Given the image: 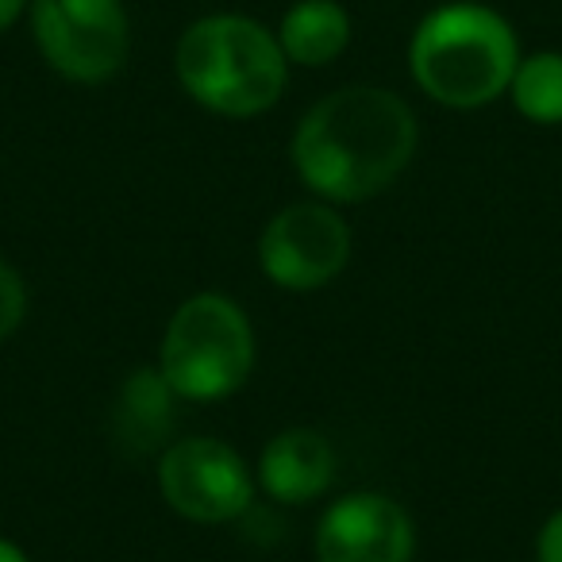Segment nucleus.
Wrapping results in <instances>:
<instances>
[{
    "mask_svg": "<svg viewBox=\"0 0 562 562\" xmlns=\"http://www.w3.org/2000/svg\"><path fill=\"white\" fill-rule=\"evenodd\" d=\"M420 143L405 97L382 86H347L321 97L293 132V166L328 204L385 193L408 170Z\"/></svg>",
    "mask_w": 562,
    "mask_h": 562,
    "instance_id": "f257e3e1",
    "label": "nucleus"
},
{
    "mask_svg": "<svg viewBox=\"0 0 562 562\" xmlns=\"http://www.w3.org/2000/svg\"><path fill=\"white\" fill-rule=\"evenodd\" d=\"M173 70L201 109L232 120L270 112L290 86V58L278 35L235 12L189 24L173 50Z\"/></svg>",
    "mask_w": 562,
    "mask_h": 562,
    "instance_id": "f03ea898",
    "label": "nucleus"
},
{
    "mask_svg": "<svg viewBox=\"0 0 562 562\" xmlns=\"http://www.w3.org/2000/svg\"><path fill=\"white\" fill-rule=\"evenodd\" d=\"M408 66L431 101L470 112L508 93L520 43L501 12L477 0H454L420 20L408 43Z\"/></svg>",
    "mask_w": 562,
    "mask_h": 562,
    "instance_id": "7ed1b4c3",
    "label": "nucleus"
},
{
    "mask_svg": "<svg viewBox=\"0 0 562 562\" xmlns=\"http://www.w3.org/2000/svg\"><path fill=\"white\" fill-rule=\"evenodd\" d=\"M158 370L181 401H224L255 370V328L224 293H196L173 308Z\"/></svg>",
    "mask_w": 562,
    "mask_h": 562,
    "instance_id": "20e7f679",
    "label": "nucleus"
},
{
    "mask_svg": "<svg viewBox=\"0 0 562 562\" xmlns=\"http://www.w3.org/2000/svg\"><path fill=\"white\" fill-rule=\"evenodd\" d=\"M40 55L66 81L101 86L132 55L124 0H27Z\"/></svg>",
    "mask_w": 562,
    "mask_h": 562,
    "instance_id": "39448f33",
    "label": "nucleus"
},
{
    "mask_svg": "<svg viewBox=\"0 0 562 562\" xmlns=\"http://www.w3.org/2000/svg\"><path fill=\"white\" fill-rule=\"evenodd\" d=\"M166 505L193 524H232L255 501V477L235 447L212 436L173 439L158 459Z\"/></svg>",
    "mask_w": 562,
    "mask_h": 562,
    "instance_id": "423d86ee",
    "label": "nucleus"
},
{
    "mask_svg": "<svg viewBox=\"0 0 562 562\" xmlns=\"http://www.w3.org/2000/svg\"><path fill=\"white\" fill-rule=\"evenodd\" d=\"M351 262V227L328 201H301L270 216L258 239V266L278 290H324Z\"/></svg>",
    "mask_w": 562,
    "mask_h": 562,
    "instance_id": "0eeeda50",
    "label": "nucleus"
},
{
    "mask_svg": "<svg viewBox=\"0 0 562 562\" xmlns=\"http://www.w3.org/2000/svg\"><path fill=\"white\" fill-rule=\"evenodd\" d=\"M316 562H413L416 528L385 493H347L316 524Z\"/></svg>",
    "mask_w": 562,
    "mask_h": 562,
    "instance_id": "6e6552de",
    "label": "nucleus"
},
{
    "mask_svg": "<svg viewBox=\"0 0 562 562\" xmlns=\"http://www.w3.org/2000/svg\"><path fill=\"white\" fill-rule=\"evenodd\" d=\"M336 482V447L313 428L278 431L258 454V485L281 505H308Z\"/></svg>",
    "mask_w": 562,
    "mask_h": 562,
    "instance_id": "1a4fd4ad",
    "label": "nucleus"
},
{
    "mask_svg": "<svg viewBox=\"0 0 562 562\" xmlns=\"http://www.w3.org/2000/svg\"><path fill=\"white\" fill-rule=\"evenodd\" d=\"M173 401L178 393L162 378L158 367H143L127 374L120 385L116 408H112V436L124 454H150L170 447L173 431Z\"/></svg>",
    "mask_w": 562,
    "mask_h": 562,
    "instance_id": "9d476101",
    "label": "nucleus"
},
{
    "mask_svg": "<svg viewBox=\"0 0 562 562\" xmlns=\"http://www.w3.org/2000/svg\"><path fill=\"white\" fill-rule=\"evenodd\" d=\"M285 58L297 66H328L351 43V16L339 0H297L278 27Z\"/></svg>",
    "mask_w": 562,
    "mask_h": 562,
    "instance_id": "9b49d317",
    "label": "nucleus"
},
{
    "mask_svg": "<svg viewBox=\"0 0 562 562\" xmlns=\"http://www.w3.org/2000/svg\"><path fill=\"white\" fill-rule=\"evenodd\" d=\"M516 112L531 124H562V55L559 50H536L520 58L513 81H508Z\"/></svg>",
    "mask_w": 562,
    "mask_h": 562,
    "instance_id": "f8f14e48",
    "label": "nucleus"
},
{
    "mask_svg": "<svg viewBox=\"0 0 562 562\" xmlns=\"http://www.w3.org/2000/svg\"><path fill=\"white\" fill-rule=\"evenodd\" d=\"M27 313V285L12 262L0 258V344L24 324Z\"/></svg>",
    "mask_w": 562,
    "mask_h": 562,
    "instance_id": "ddd939ff",
    "label": "nucleus"
},
{
    "mask_svg": "<svg viewBox=\"0 0 562 562\" xmlns=\"http://www.w3.org/2000/svg\"><path fill=\"white\" fill-rule=\"evenodd\" d=\"M536 559L539 562H562V508L551 513L539 528V539H536Z\"/></svg>",
    "mask_w": 562,
    "mask_h": 562,
    "instance_id": "4468645a",
    "label": "nucleus"
},
{
    "mask_svg": "<svg viewBox=\"0 0 562 562\" xmlns=\"http://www.w3.org/2000/svg\"><path fill=\"white\" fill-rule=\"evenodd\" d=\"M24 9H27V0H0V35L24 16Z\"/></svg>",
    "mask_w": 562,
    "mask_h": 562,
    "instance_id": "2eb2a0df",
    "label": "nucleus"
},
{
    "mask_svg": "<svg viewBox=\"0 0 562 562\" xmlns=\"http://www.w3.org/2000/svg\"><path fill=\"white\" fill-rule=\"evenodd\" d=\"M0 562H32V559H27L12 539H0Z\"/></svg>",
    "mask_w": 562,
    "mask_h": 562,
    "instance_id": "dca6fc26",
    "label": "nucleus"
}]
</instances>
